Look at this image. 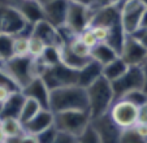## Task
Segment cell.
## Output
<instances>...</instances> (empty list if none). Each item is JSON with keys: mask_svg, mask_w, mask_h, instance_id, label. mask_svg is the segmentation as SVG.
I'll return each mask as SVG.
<instances>
[{"mask_svg": "<svg viewBox=\"0 0 147 143\" xmlns=\"http://www.w3.org/2000/svg\"><path fill=\"white\" fill-rule=\"evenodd\" d=\"M50 111L52 113L89 111L86 88L78 85H72L52 90L50 92Z\"/></svg>", "mask_w": 147, "mask_h": 143, "instance_id": "1", "label": "cell"}, {"mask_svg": "<svg viewBox=\"0 0 147 143\" xmlns=\"http://www.w3.org/2000/svg\"><path fill=\"white\" fill-rule=\"evenodd\" d=\"M86 92L91 120L107 113L115 102L112 83L107 81L103 76L86 88Z\"/></svg>", "mask_w": 147, "mask_h": 143, "instance_id": "2", "label": "cell"}, {"mask_svg": "<svg viewBox=\"0 0 147 143\" xmlns=\"http://www.w3.org/2000/svg\"><path fill=\"white\" fill-rule=\"evenodd\" d=\"M91 124L90 111H68L53 113V126L57 132L80 137Z\"/></svg>", "mask_w": 147, "mask_h": 143, "instance_id": "3", "label": "cell"}, {"mask_svg": "<svg viewBox=\"0 0 147 143\" xmlns=\"http://www.w3.org/2000/svg\"><path fill=\"white\" fill-rule=\"evenodd\" d=\"M0 68L13 78V81L20 86L22 90L25 86H28L33 80H35L33 73V57L25 56V57H13L5 63L0 64Z\"/></svg>", "mask_w": 147, "mask_h": 143, "instance_id": "4", "label": "cell"}, {"mask_svg": "<svg viewBox=\"0 0 147 143\" xmlns=\"http://www.w3.org/2000/svg\"><path fill=\"white\" fill-rule=\"evenodd\" d=\"M42 80L48 87V90L52 91L56 88L65 87V86L77 85L78 81V72L65 66L64 64H57L47 68V70L43 73Z\"/></svg>", "mask_w": 147, "mask_h": 143, "instance_id": "5", "label": "cell"}, {"mask_svg": "<svg viewBox=\"0 0 147 143\" xmlns=\"http://www.w3.org/2000/svg\"><path fill=\"white\" fill-rule=\"evenodd\" d=\"M91 14H92V7L69 3L67 18H65V24L63 28L67 29L72 35L74 36L80 35L83 30L89 29Z\"/></svg>", "mask_w": 147, "mask_h": 143, "instance_id": "6", "label": "cell"}, {"mask_svg": "<svg viewBox=\"0 0 147 143\" xmlns=\"http://www.w3.org/2000/svg\"><path fill=\"white\" fill-rule=\"evenodd\" d=\"M138 107H136L124 99L115 100L108 111V115L112 118V121L121 129L133 127L138 122Z\"/></svg>", "mask_w": 147, "mask_h": 143, "instance_id": "7", "label": "cell"}, {"mask_svg": "<svg viewBox=\"0 0 147 143\" xmlns=\"http://www.w3.org/2000/svg\"><path fill=\"white\" fill-rule=\"evenodd\" d=\"M33 26L29 25L28 21L24 18L21 12L16 8H3V24H1V33L11 36L17 35H31Z\"/></svg>", "mask_w": 147, "mask_h": 143, "instance_id": "8", "label": "cell"}, {"mask_svg": "<svg viewBox=\"0 0 147 143\" xmlns=\"http://www.w3.org/2000/svg\"><path fill=\"white\" fill-rule=\"evenodd\" d=\"M143 85V72L141 66H129L125 74L120 77L117 81L112 82L115 100H119L125 94L133 90H142Z\"/></svg>", "mask_w": 147, "mask_h": 143, "instance_id": "9", "label": "cell"}, {"mask_svg": "<svg viewBox=\"0 0 147 143\" xmlns=\"http://www.w3.org/2000/svg\"><path fill=\"white\" fill-rule=\"evenodd\" d=\"M120 18H121V5L107 4V5L94 7L89 28L102 26L111 30L115 26L121 25Z\"/></svg>", "mask_w": 147, "mask_h": 143, "instance_id": "10", "label": "cell"}, {"mask_svg": "<svg viewBox=\"0 0 147 143\" xmlns=\"http://www.w3.org/2000/svg\"><path fill=\"white\" fill-rule=\"evenodd\" d=\"M144 5L139 0H126L121 5V28L126 35H131L138 30L142 14L144 12Z\"/></svg>", "mask_w": 147, "mask_h": 143, "instance_id": "11", "label": "cell"}, {"mask_svg": "<svg viewBox=\"0 0 147 143\" xmlns=\"http://www.w3.org/2000/svg\"><path fill=\"white\" fill-rule=\"evenodd\" d=\"M91 126L98 133L102 143H121V135L124 129L117 126L112 121L108 112L99 116V117L92 118Z\"/></svg>", "mask_w": 147, "mask_h": 143, "instance_id": "12", "label": "cell"}, {"mask_svg": "<svg viewBox=\"0 0 147 143\" xmlns=\"http://www.w3.org/2000/svg\"><path fill=\"white\" fill-rule=\"evenodd\" d=\"M119 57L128 66H141L147 60V50L131 35H125Z\"/></svg>", "mask_w": 147, "mask_h": 143, "instance_id": "13", "label": "cell"}, {"mask_svg": "<svg viewBox=\"0 0 147 143\" xmlns=\"http://www.w3.org/2000/svg\"><path fill=\"white\" fill-rule=\"evenodd\" d=\"M31 36H35V38L43 40L47 47H63L65 44V39L61 34L60 29L55 28L47 20H42V21L36 22L35 25H33Z\"/></svg>", "mask_w": 147, "mask_h": 143, "instance_id": "14", "label": "cell"}, {"mask_svg": "<svg viewBox=\"0 0 147 143\" xmlns=\"http://www.w3.org/2000/svg\"><path fill=\"white\" fill-rule=\"evenodd\" d=\"M42 8H43L45 20H47L57 29L64 26L68 8H69L68 0H51L46 4H42Z\"/></svg>", "mask_w": 147, "mask_h": 143, "instance_id": "15", "label": "cell"}, {"mask_svg": "<svg viewBox=\"0 0 147 143\" xmlns=\"http://www.w3.org/2000/svg\"><path fill=\"white\" fill-rule=\"evenodd\" d=\"M22 95L25 98L34 99L42 105L43 109H50V92L48 87L43 82L42 78H35L33 80L28 86L21 90Z\"/></svg>", "mask_w": 147, "mask_h": 143, "instance_id": "16", "label": "cell"}, {"mask_svg": "<svg viewBox=\"0 0 147 143\" xmlns=\"http://www.w3.org/2000/svg\"><path fill=\"white\" fill-rule=\"evenodd\" d=\"M53 126V113L50 109H40L30 121L24 124V130L28 134L38 135Z\"/></svg>", "mask_w": 147, "mask_h": 143, "instance_id": "17", "label": "cell"}, {"mask_svg": "<svg viewBox=\"0 0 147 143\" xmlns=\"http://www.w3.org/2000/svg\"><path fill=\"white\" fill-rule=\"evenodd\" d=\"M24 18L28 21L29 25H35L36 22L45 20V14H43V8L42 4L38 0H21L17 8Z\"/></svg>", "mask_w": 147, "mask_h": 143, "instance_id": "18", "label": "cell"}, {"mask_svg": "<svg viewBox=\"0 0 147 143\" xmlns=\"http://www.w3.org/2000/svg\"><path fill=\"white\" fill-rule=\"evenodd\" d=\"M103 66L95 60H90L81 70H78V81L77 85L83 88H87L90 85L95 82L98 78L102 77Z\"/></svg>", "mask_w": 147, "mask_h": 143, "instance_id": "19", "label": "cell"}, {"mask_svg": "<svg viewBox=\"0 0 147 143\" xmlns=\"http://www.w3.org/2000/svg\"><path fill=\"white\" fill-rule=\"evenodd\" d=\"M24 102H25V96L22 95L21 91L11 94V96L8 98V100L4 103L3 112L0 115V120H1V118H9V117L18 118Z\"/></svg>", "mask_w": 147, "mask_h": 143, "instance_id": "20", "label": "cell"}, {"mask_svg": "<svg viewBox=\"0 0 147 143\" xmlns=\"http://www.w3.org/2000/svg\"><path fill=\"white\" fill-rule=\"evenodd\" d=\"M90 57L92 60H95L96 63H99L102 66L107 65L108 63L113 61L115 59L119 57V53L116 50H113L109 44L104 43H98L94 48H91V53H90Z\"/></svg>", "mask_w": 147, "mask_h": 143, "instance_id": "21", "label": "cell"}, {"mask_svg": "<svg viewBox=\"0 0 147 143\" xmlns=\"http://www.w3.org/2000/svg\"><path fill=\"white\" fill-rule=\"evenodd\" d=\"M129 66L124 63V60H121L120 57L115 59L113 61L108 63L107 65L103 66V72H102V76L106 78L107 81L109 82H115L117 81L120 77L125 74V72L128 70Z\"/></svg>", "mask_w": 147, "mask_h": 143, "instance_id": "22", "label": "cell"}, {"mask_svg": "<svg viewBox=\"0 0 147 143\" xmlns=\"http://www.w3.org/2000/svg\"><path fill=\"white\" fill-rule=\"evenodd\" d=\"M90 60H91V57L85 59V57H78V56H76L74 53L70 52V50L65 44L63 47H60V63L64 64L68 68L73 69V70H77V72L81 70Z\"/></svg>", "mask_w": 147, "mask_h": 143, "instance_id": "23", "label": "cell"}, {"mask_svg": "<svg viewBox=\"0 0 147 143\" xmlns=\"http://www.w3.org/2000/svg\"><path fill=\"white\" fill-rule=\"evenodd\" d=\"M0 127L7 138H18L25 134L24 125L20 122L18 118H1Z\"/></svg>", "mask_w": 147, "mask_h": 143, "instance_id": "24", "label": "cell"}, {"mask_svg": "<svg viewBox=\"0 0 147 143\" xmlns=\"http://www.w3.org/2000/svg\"><path fill=\"white\" fill-rule=\"evenodd\" d=\"M42 108V105L39 104L36 100L30 99V98H25V102L22 104V108H21V113L18 116V120L21 124H26L28 121H30L31 118L39 112Z\"/></svg>", "mask_w": 147, "mask_h": 143, "instance_id": "25", "label": "cell"}, {"mask_svg": "<svg viewBox=\"0 0 147 143\" xmlns=\"http://www.w3.org/2000/svg\"><path fill=\"white\" fill-rule=\"evenodd\" d=\"M13 36L0 34V64L13 57Z\"/></svg>", "mask_w": 147, "mask_h": 143, "instance_id": "26", "label": "cell"}, {"mask_svg": "<svg viewBox=\"0 0 147 143\" xmlns=\"http://www.w3.org/2000/svg\"><path fill=\"white\" fill-rule=\"evenodd\" d=\"M65 46L70 50V52L74 53V55L78 56V57H85V59L90 57L91 50H90L89 47L85 46V44L80 40L78 36H73L72 39H69V40L65 43Z\"/></svg>", "mask_w": 147, "mask_h": 143, "instance_id": "27", "label": "cell"}, {"mask_svg": "<svg viewBox=\"0 0 147 143\" xmlns=\"http://www.w3.org/2000/svg\"><path fill=\"white\" fill-rule=\"evenodd\" d=\"M13 55L16 57L29 56V36L25 35L13 36Z\"/></svg>", "mask_w": 147, "mask_h": 143, "instance_id": "28", "label": "cell"}, {"mask_svg": "<svg viewBox=\"0 0 147 143\" xmlns=\"http://www.w3.org/2000/svg\"><path fill=\"white\" fill-rule=\"evenodd\" d=\"M121 99L131 103L133 105H136V107H138V108L146 107L147 105V94L144 92L143 90H133V91H130V92L125 94Z\"/></svg>", "mask_w": 147, "mask_h": 143, "instance_id": "29", "label": "cell"}, {"mask_svg": "<svg viewBox=\"0 0 147 143\" xmlns=\"http://www.w3.org/2000/svg\"><path fill=\"white\" fill-rule=\"evenodd\" d=\"M40 59L45 61L46 65H47L48 68L60 64V47L48 46L45 50L43 55L40 56Z\"/></svg>", "mask_w": 147, "mask_h": 143, "instance_id": "30", "label": "cell"}, {"mask_svg": "<svg viewBox=\"0 0 147 143\" xmlns=\"http://www.w3.org/2000/svg\"><path fill=\"white\" fill-rule=\"evenodd\" d=\"M46 48H47V46H46V43L43 40L31 35L29 36V56L30 57H34V59L40 57Z\"/></svg>", "mask_w": 147, "mask_h": 143, "instance_id": "31", "label": "cell"}, {"mask_svg": "<svg viewBox=\"0 0 147 143\" xmlns=\"http://www.w3.org/2000/svg\"><path fill=\"white\" fill-rule=\"evenodd\" d=\"M0 87L7 88V90L11 91V92H18V91H21L20 86L14 82L13 78L1 68H0Z\"/></svg>", "mask_w": 147, "mask_h": 143, "instance_id": "32", "label": "cell"}, {"mask_svg": "<svg viewBox=\"0 0 147 143\" xmlns=\"http://www.w3.org/2000/svg\"><path fill=\"white\" fill-rule=\"evenodd\" d=\"M77 143H102L100 138L98 135V133L95 132V129L91 126V124L83 130V133L77 137Z\"/></svg>", "mask_w": 147, "mask_h": 143, "instance_id": "33", "label": "cell"}, {"mask_svg": "<svg viewBox=\"0 0 147 143\" xmlns=\"http://www.w3.org/2000/svg\"><path fill=\"white\" fill-rule=\"evenodd\" d=\"M121 143H147V142L137 134L134 127H129V129L122 130Z\"/></svg>", "mask_w": 147, "mask_h": 143, "instance_id": "34", "label": "cell"}, {"mask_svg": "<svg viewBox=\"0 0 147 143\" xmlns=\"http://www.w3.org/2000/svg\"><path fill=\"white\" fill-rule=\"evenodd\" d=\"M78 38H80V40L82 42L83 44L86 47H89L90 50L91 48H94L95 46H96L99 42L96 40V38H95V35L92 34V31L90 30V29H86V30H83L82 33L80 34V35H77Z\"/></svg>", "mask_w": 147, "mask_h": 143, "instance_id": "35", "label": "cell"}, {"mask_svg": "<svg viewBox=\"0 0 147 143\" xmlns=\"http://www.w3.org/2000/svg\"><path fill=\"white\" fill-rule=\"evenodd\" d=\"M56 134H57V130L55 129V126H52L36 135V139H38V143H52Z\"/></svg>", "mask_w": 147, "mask_h": 143, "instance_id": "36", "label": "cell"}, {"mask_svg": "<svg viewBox=\"0 0 147 143\" xmlns=\"http://www.w3.org/2000/svg\"><path fill=\"white\" fill-rule=\"evenodd\" d=\"M89 29L92 31V34L95 35V38H96V40L99 43L107 42V39L109 36V29L102 28V26H94V28H89Z\"/></svg>", "mask_w": 147, "mask_h": 143, "instance_id": "37", "label": "cell"}, {"mask_svg": "<svg viewBox=\"0 0 147 143\" xmlns=\"http://www.w3.org/2000/svg\"><path fill=\"white\" fill-rule=\"evenodd\" d=\"M52 143H77V138L70 134H67V133L57 132Z\"/></svg>", "mask_w": 147, "mask_h": 143, "instance_id": "38", "label": "cell"}, {"mask_svg": "<svg viewBox=\"0 0 147 143\" xmlns=\"http://www.w3.org/2000/svg\"><path fill=\"white\" fill-rule=\"evenodd\" d=\"M131 36H133L136 40H138L139 43L147 50V29L139 28L138 30H136L133 34H131Z\"/></svg>", "mask_w": 147, "mask_h": 143, "instance_id": "39", "label": "cell"}, {"mask_svg": "<svg viewBox=\"0 0 147 143\" xmlns=\"http://www.w3.org/2000/svg\"><path fill=\"white\" fill-rule=\"evenodd\" d=\"M133 127L137 132V134L147 142V124H136Z\"/></svg>", "mask_w": 147, "mask_h": 143, "instance_id": "40", "label": "cell"}, {"mask_svg": "<svg viewBox=\"0 0 147 143\" xmlns=\"http://www.w3.org/2000/svg\"><path fill=\"white\" fill-rule=\"evenodd\" d=\"M20 143H38V139H36V135L25 133L24 135L20 137Z\"/></svg>", "mask_w": 147, "mask_h": 143, "instance_id": "41", "label": "cell"}, {"mask_svg": "<svg viewBox=\"0 0 147 143\" xmlns=\"http://www.w3.org/2000/svg\"><path fill=\"white\" fill-rule=\"evenodd\" d=\"M137 124H147V107L139 108L138 122H137Z\"/></svg>", "mask_w": 147, "mask_h": 143, "instance_id": "42", "label": "cell"}, {"mask_svg": "<svg viewBox=\"0 0 147 143\" xmlns=\"http://www.w3.org/2000/svg\"><path fill=\"white\" fill-rule=\"evenodd\" d=\"M142 72H143V85H142V90L147 94V60L142 64Z\"/></svg>", "mask_w": 147, "mask_h": 143, "instance_id": "43", "label": "cell"}, {"mask_svg": "<svg viewBox=\"0 0 147 143\" xmlns=\"http://www.w3.org/2000/svg\"><path fill=\"white\" fill-rule=\"evenodd\" d=\"M11 94H13V92L8 91L7 88H4V87H0V102L5 103L7 100H8V98L11 96Z\"/></svg>", "mask_w": 147, "mask_h": 143, "instance_id": "44", "label": "cell"}, {"mask_svg": "<svg viewBox=\"0 0 147 143\" xmlns=\"http://www.w3.org/2000/svg\"><path fill=\"white\" fill-rule=\"evenodd\" d=\"M69 3L74 4H81V5H86V7H94L95 5V0H68Z\"/></svg>", "mask_w": 147, "mask_h": 143, "instance_id": "45", "label": "cell"}, {"mask_svg": "<svg viewBox=\"0 0 147 143\" xmlns=\"http://www.w3.org/2000/svg\"><path fill=\"white\" fill-rule=\"evenodd\" d=\"M139 28H142V29H147V9H144L143 14H142L141 22H139ZM139 28H138V29H139Z\"/></svg>", "mask_w": 147, "mask_h": 143, "instance_id": "46", "label": "cell"}, {"mask_svg": "<svg viewBox=\"0 0 147 143\" xmlns=\"http://www.w3.org/2000/svg\"><path fill=\"white\" fill-rule=\"evenodd\" d=\"M5 143H20V137L18 138H7Z\"/></svg>", "mask_w": 147, "mask_h": 143, "instance_id": "47", "label": "cell"}, {"mask_svg": "<svg viewBox=\"0 0 147 143\" xmlns=\"http://www.w3.org/2000/svg\"><path fill=\"white\" fill-rule=\"evenodd\" d=\"M5 140H7V137H5V134L3 133L1 127H0V143H5Z\"/></svg>", "mask_w": 147, "mask_h": 143, "instance_id": "48", "label": "cell"}, {"mask_svg": "<svg viewBox=\"0 0 147 143\" xmlns=\"http://www.w3.org/2000/svg\"><path fill=\"white\" fill-rule=\"evenodd\" d=\"M1 24H3V8H0V34H1Z\"/></svg>", "mask_w": 147, "mask_h": 143, "instance_id": "49", "label": "cell"}, {"mask_svg": "<svg viewBox=\"0 0 147 143\" xmlns=\"http://www.w3.org/2000/svg\"><path fill=\"white\" fill-rule=\"evenodd\" d=\"M139 1H141V3H142V4H143V5H144V8L147 9V0H139Z\"/></svg>", "mask_w": 147, "mask_h": 143, "instance_id": "50", "label": "cell"}, {"mask_svg": "<svg viewBox=\"0 0 147 143\" xmlns=\"http://www.w3.org/2000/svg\"><path fill=\"white\" fill-rule=\"evenodd\" d=\"M40 4H46V3H48V1H51V0H38Z\"/></svg>", "mask_w": 147, "mask_h": 143, "instance_id": "51", "label": "cell"}, {"mask_svg": "<svg viewBox=\"0 0 147 143\" xmlns=\"http://www.w3.org/2000/svg\"><path fill=\"white\" fill-rule=\"evenodd\" d=\"M3 107H4V103L0 102V115H1V112H3Z\"/></svg>", "mask_w": 147, "mask_h": 143, "instance_id": "52", "label": "cell"}, {"mask_svg": "<svg viewBox=\"0 0 147 143\" xmlns=\"http://www.w3.org/2000/svg\"><path fill=\"white\" fill-rule=\"evenodd\" d=\"M0 121H1V120H0Z\"/></svg>", "mask_w": 147, "mask_h": 143, "instance_id": "53", "label": "cell"}, {"mask_svg": "<svg viewBox=\"0 0 147 143\" xmlns=\"http://www.w3.org/2000/svg\"><path fill=\"white\" fill-rule=\"evenodd\" d=\"M146 107H147V105H146Z\"/></svg>", "mask_w": 147, "mask_h": 143, "instance_id": "54", "label": "cell"}]
</instances>
